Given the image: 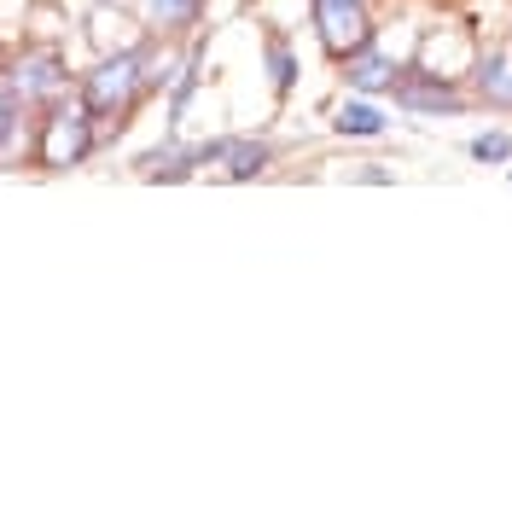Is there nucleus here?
<instances>
[{"label":"nucleus","instance_id":"nucleus-9","mask_svg":"<svg viewBox=\"0 0 512 512\" xmlns=\"http://www.w3.org/2000/svg\"><path fill=\"white\" fill-rule=\"evenodd\" d=\"M262 59H268V88H274V99L286 105L291 88H297V76H303L291 35H286V30H274V24H262Z\"/></svg>","mask_w":512,"mask_h":512},{"label":"nucleus","instance_id":"nucleus-8","mask_svg":"<svg viewBox=\"0 0 512 512\" xmlns=\"http://www.w3.org/2000/svg\"><path fill=\"white\" fill-rule=\"evenodd\" d=\"M472 88H478L483 105L512 111V41H507V47H489V53H478V64H472Z\"/></svg>","mask_w":512,"mask_h":512},{"label":"nucleus","instance_id":"nucleus-2","mask_svg":"<svg viewBox=\"0 0 512 512\" xmlns=\"http://www.w3.org/2000/svg\"><path fill=\"white\" fill-rule=\"evenodd\" d=\"M99 146V117L82 105V94L70 99H53V105H41V117H35V140H30V158L35 169H47V175H70V169H82V163L94 158Z\"/></svg>","mask_w":512,"mask_h":512},{"label":"nucleus","instance_id":"nucleus-3","mask_svg":"<svg viewBox=\"0 0 512 512\" xmlns=\"http://www.w3.org/2000/svg\"><path fill=\"white\" fill-rule=\"evenodd\" d=\"M309 24L320 35V53L332 64H344L373 41V12L367 0H309Z\"/></svg>","mask_w":512,"mask_h":512},{"label":"nucleus","instance_id":"nucleus-6","mask_svg":"<svg viewBox=\"0 0 512 512\" xmlns=\"http://www.w3.org/2000/svg\"><path fill=\"white\" fill-rule=\"evenodd\" d=\"M402 70H408V64H396L379 41H367L361 53H350V59H344V82H350V94L390 99V94H396V82H402Z\"/></svg>","mask_w":512,"mask_h":512},{"label":"nucleus","instance_id":"nucleus-15","mask_svg":"<svg viewBox=\"0 0 512 512\" xmlns=\"http://www.w3.org/2000/svg\"><path fill=\"white\" fill-rule=\"evenodd\" d=\"M355 181H361V187H390L396 175H390V169H379V163H367V169H355Z\"/></svg>","mask_w":512,"mask_h":512},{"label":"nucleus","instance_id":"nucleus-16","mask_svg":"<svg viewBox=\"0 0 512 512\" xmlns=\"http://www.w3.org/2000/svg\"><path fill=\"white\" fill-rule=\"evenodd\" d=\"M507 181H512V169H507Z\"/></svg>","mask_w":512,"mask_h":512},{"label":"nucleus","instance_id":"nucleus-14","mask_svg":"<svg viewBox=\"0 0 512 512\" xmlns=\"http://www.w3.org/2000/svg\"><path fill=\"white\" fill-rule=\"evenodd\" d=\"M18 111H24V105H18L12 88L0 82V158H6V146H12V134H18Z\"/></svg>","mask_w":512,"mask_h":512},{"label":"nucleus","instance_id":"nucleus-13","mask_svg":"<svg viewBox=\"0 0 512 512\" xmlns=\"http://www.w3.org/2000/svg\"><path fill=\"white\" fill-rule=\"evenodd\" d=\"M466 158L472 163H512V134L507 128H483L466 140Z\"/></svg>","mask_w":512,"mask_h":512},{"label":"nucleus","instance_id":"nucleus-10","mask_svg":"<svg viewBox=\"0 0 512 512\" xmlns=\"http://www.w3.org/2000/svg\"><path fill=\"white\" fill-rule=\"evenodd\" d=\"M384 128H390V117H384L379 99L367 94H350L338 105V117H332V134H344V140H379Z\"/></svg>","mask_w":512,"mask_h":512},{"label":"nucleus","instance_id":"nucleus-7","mask_svg":"<svg viewBox=\"0 0 512 512\" xmlns=\"http://www.w3.org/2000/svg\"><path fill=\"white\" fill-rule=\"evenodd\" d=\"M280 158V146L268 140V134H233V146H227V158L216 163V175L222 181H256V175H268Z\"/></svg>","mask_w":512,"mask_h":512},{"label":"nucleus","instance_id":"nucleus-12","mask_svg":"<svg viewBox=\"0 0 512 512\" xmlns=\"http://www.w3.org/2000/svg\"><path fill=\"white\" fill-rule=\"evenodd\" d=\"M146 12H152V24H158L163 35H198L210 0H146Z\"/></svg>","mask_w":512,"mask_h":512},{"label":"nucleus","instance_id":"nucleus-4","mask_svg":"<svg viewBox=\"0 0 512 512\" xmlns=\"http://www.w3.org/2000/svg\"><path fill=\"white\" fill-rule=\"evenodd\" d=\"M390 99H396V111H408V117H466V111H472V99L454 88V76H448V70H425V64H408Z\"/></svg>","mask_w":512,"mask_h":512},{"label":"nucleus","instance_id":"nucleus-5","mask_svg":"<svg viewBox=\"0 0 512 512\" xmlns=\"http://www.w3.org/2000/svg\"><path fill=\"white\" fill-rule=\"evenodd\" d=\"M6 88H12V99H18L24 111H41V105L64 99V94H70V70H64V53H53V47H30L24 59L6 70Z\"/></svg>","mask_w":512,"mask_h":512},{"label":"nucleus","instance_id":"nucleus-1","mask_svg":"<svg viewBox=\"0 0 512 512\" xmlns=\"http://www.w3.org/2000/svg\"><path fill=\"white\" fill-rule=\"evenodd\" d=\"M146 70H152V41H140V47H123V53H105V59L82 76V105L99 117V128H111V134H123L128 117L140 111V99H146Z\"/></svg>","mask_w":512,"mask_h":512},{"label":"nucleus","instance_id":"nucleus-11","mask_svg":"<svg viewBox=\"0 0 512 512\" xmlns=\"http://www.w3.org/2000/svg\"><path fill=\"white\" fill-rule=\"evenodd\" d=\"M198 76H204V35H192L187 59H181L175 82H169V128H181V117H187L192 94H198Z\"/></svg>","mask_w":512,"mask_h":512}]
</instances>
